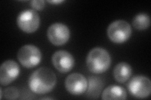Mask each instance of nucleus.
<instances>
[{"label": "nucleus", "instance_id": "f03ea898", "mask_svg": "<svg viewBox=\"0 0 151 100\" xmlns=\"http://www.w3.org/2000/svg\"><path fill=\"white\" fill-rule=\"evenodd\" d=\"M111 57L108 52L101 48H94L87 56L86 65L88 70L94 74H100L109 69Z\"/></svg>", "mask_w": 151, "mask_h": 100}, {"label": "nucleus", "instance_id": "dca6fc26", "mask_svg": "<svg viewBox=\"0 0 151 100\" xmlns=\"http://www.w3.org/2000/svg\"><path fill=\"white\" fill-rule=\"evenodd\" d=\"M30 4L35 10L41 11L45 7V1L43 0H33L30 1Z\"/></svg>", "mask_w": 151, "mask_h": 100}, {"label": "nucleus", "instance_id": "6e6552de", "mask_svg": "<svg viewBox=\"0 0 151 100\" xmlns=\"http://www.w3.org/2000/svg\"><path fill=\"white\" fill-rule=\"evenodd\" d=\"M88 82L84 76L80 73H72L66 78L65 87L67 91L73 95L84 93L88 88Z\"/></svg>", "mask_w": 151, "mask_h": 100}, {"label": "nucleus", "instance_id": "f8f14e48", "mask_svg": "<svg viewBox=\"0 0 151 100\" xmlns=\"http://www.w3.org/2000/svg\"><path fill=\"white\" fill-rule=\"evenodd\" d=\"M132 73V70L131 66L125 62H122L118 64L113 71L114 77L119 83L125 82L130 78Z\"/></svg>", "mask_w": 151, "mask_h": 100}, {"label": "nucleus", "instance_id": "ddd939ff", "mask_svg": "<svg viewBox=\"0 0 151 100\" xmlns=\"http://www.w3.org/2000/svg\"><path fill=\"white\" fill-rule=\"evenodd\" d=\"M103 83L101 79L96 77H91L89 79V84H88V95L92 98H96L100 93L103 87Z\"/></svg>", "mask_w": 151, "mask_h": 100}, {"label": "nucleus", "instance_id": "9d476101", "mask_svg": "<svg viewBox=\"0 0 151 100\" xmlns=\"http://www.w3.org/2000/svg\"><path fill=\"white\" fill-rule=\"evenodd\" d=\"M20 74V68L15 61L7 60L0 67V83L6 86L15 80Z\"/></svg>", "mask_w": 151, "mask_h": 100}, {"label": "nucleus", "instance_id": "4468645a", "mask_svg": "<svg viewBox=\"0 0 151 100\" xmlns=\"http://www.w3.org/2000/svg\"><path fill=\"white\" fill-rule=\"evenodd\" d=\"M133 25L138 30H146L150 26V17L147 14L139 13L137 15L133 20Z\"/></svg>", "mask_w": 151, "mask_h": 100}, {"label": "nucleus", "instance_id": "7ed1b4c3", "mask_svg": "<svg viewBox=\"0 0 151 100\" xmlns=\"http://www.w3.org/2000/svg\"><path fill=\"white\" fill-rule=\"evenodd\" d=\"M109 39L115 43H122L128 40L132 35V28L125 20H117L111 23L107 30Z\"/></svg>", "mask_w": 151, "mask_h": 100}, {"label": "nucleus", "instance_id": "20e7f679", "mask_svg": "<svg viewBox=\"0 0 151 100\" xmlns=\"http://www.w3.org/2000/svg\"><path fill=\"white\" fill-rule=\"evenodd\" d=\"M17 57L23 66L27 68H32L40 63L42 53L37 46L27 45L19 50Z\"/></svg>", "mask_w": 151, "mask_h": 100}, {"label": "nucleus", "instance_id": "f3484780", "mask_svg": "<svg viewBox=\"0 0 151 100\" xmlns=\"http://www.w3.org/2000/svg\"><path fill=\"white\" fill-rule=\"evenodd\" d=\"M49 3H52V4H59V3H63L64 1H63V0H54V1H47Z\"/></svg>", "mask_w": 151, "mask_h": 100}, {"label": "nucleus", "instance_id": "39448f33", "mask_svg": "<svg viewBox=\"0 0 151 100\" xmlns=\"http://www.w3.org/2000/svg\"><path fill=\"white\" fill-rule=\"evenodd\" d=\"M17 25L20 29L27 33L36 31L40 25V17L35 10L27 9L22 11L17 18Z\"/></svg>", "mask_w": 151, "mask_h": 100}, {"label": "nucleus", "instance_id": "9b49d317", "mask_svg": "<svg viewBox=\"0 0 151 100\" xmlns=\"http://www.w3.org/2000/svg\"><path fill=\"white\" fill-rule=\"evenodd\" d=\"M127 92L125 89L120 86L112 84L104 90L102 93L103 99H125Z\"/></svg>", "mask_w": 151, "mask_h": 100}, {"label": "nucleus", "instance_id": "1a4fd4ad", "mask_svg": "<svg viewBox=\"0 0 151 100\" xmlns=\"http://www.w3.org/2000/svg\"><path fill=\"white\" fill-rule=\"evenodd\" d=\"M52 61L54 67L63 73L69 72L74 65V59L73 55L64 50L54 53L52 57Z\"/></svg>", "mask_w": 151, "mask_h": 100}, {"label": "nucleus", "instance_id": "2eb2a0df", "mask_svg": "<svg viewBox=\"0 0 151 100\" xmlns=\"http://www.w3.org/2000/svg\"><path fill=\"white\" fill-rule=\"evenodd\" d=\"M18 96V89L15 87H11L4 90V97L6 99H16Z\"/></svg>", "mask_w": 151, "mask_h": 100}, {"label": "nucleus", "instance_id": "f257e3e1", "mask_svg": "<svg viewBox=\"0 0 151 100\" xmlns=\"http://www.w3.org/2000/svg\"><path fill=\"white\" fill-rule=\"evenodd\" d=\"M57 78L50 69L40 68L33 73L28 80V86L32 92L44 94L50 92L55 87Z\"/></svg>", "mask_w": 151, "mask_h": 100}, {"label": "nucleus", "instance_id": "423d86ee", "mask_svg": "<svg viewBox=\"0 0 151 100\" xmlns=\"http://www.w3.org/2000/svg\"><path fill=\"white\" fill-rule=\"evenodd\" d=\"M130 93L137 98L148 97L151 91V82L144 76L138 75L132 78L128 84Z\"/></svg>", "mask_w": 151, "mask_h": 100}, {"label": "nucleus", "instance_id": "0eeeda50", "mask_svg": "<svg viewBox=\"0 0 151 100\" xmlns=\"http://www.w3.org/2000/svg\"><path fill=\"white\" fill-rule=\"evenodd\" d=\"M49 41L55 46H62L67 43L70 38L68 27L63 23H54L47 30Z\"/></svg>", "mask_w": 151, "mask_h": 100}]
</instances>
